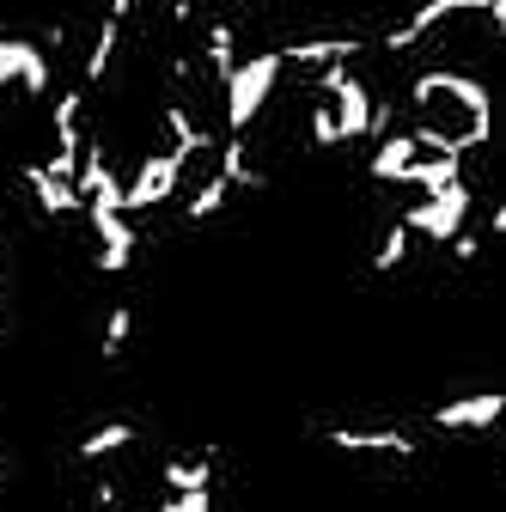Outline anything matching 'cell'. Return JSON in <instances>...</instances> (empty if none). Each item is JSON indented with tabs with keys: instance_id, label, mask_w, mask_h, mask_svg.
<instances>
[{
	"instance_id": "6da1fadb",
	"label": "cell",
	"mask_w": 506,
	"mask_h": 512,
	"mask_svg": "<svg viewBox=\"0 0 506 512\" xmlns=\"http://www.w3.org/2000/svg\"><path fill=\"white\" fill-rule=\"evenodd\" d=\"M403 116L421 128L427 141L452 147V153L494 147V128H500L494 92L476 74H464V68H415L409 92H403Z\"/></svg>"
},
{
	"instance_id": "7a4b0ae2",
	"label": "cell",
	"mask_w": 506,
	"mask_h": 512,
	"mask_svg": "<svg viewBox=\"0 0 506 512\" xmlns=\"http://www.w3.org/2000/svg\"><path fill=\"white\" fill-rule=\"evenodd\" d=\"M287 49L269 43V49H244L238 74L226 80V135H250L281 98V80H287Z\"/></svg>"
},
{
	"instance_id": "3957f363",
	"label": "cell",
	"mask_w": 506,
	"mask_h": 512,
	"mask_svg": "<svg viewBox=\"0 0 506 512\" xmlns=\"http://www.w3.org/2000/svg\"><path fill=\"white\" fill-rule=\"evenodd\" d=\"M439 433H452V439H482L488 427L506 421V391H470V397H452V403H439L427 415Z\"/></svg>"
},
{
	"instance_id": "277c9868",
	"label": "cell",
	"mask_w": 506,
	"mask_h": 512,
	"mask_svg": "<svg viewBox=\"0 0 506 512\" xmlns=\"http://www.w3.org/2000/svg\"><path fill=\"white\" fill-rule=\"evenodd\" d=\"M141 445V427L129 421V415H116V421H98L80 445H74V458L80 464H116V458H129Z\"/></svg>"
},
{
	"instance_id": "5b68a950",
	"label": "cell",
	"mask_w": 506,
	"mask_h": 512,
	"mask_svg": "<svg viewBox=\"0 0 506 512\" xmlns=\"http://www.w3.org/2000/svg\"><path fill=\"white\" fill-rule=\"evenodd\" d=\"M135 324H141V311H135V299H116L110 311H104V330H98V360H122L129 354V342H135Z\"/></svg>"
}]
</instances>
